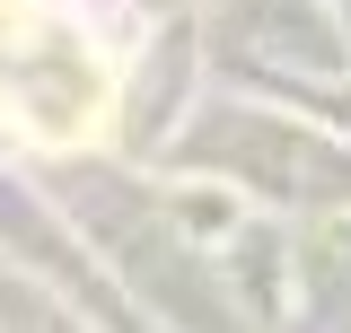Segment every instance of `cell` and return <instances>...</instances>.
<instances>
[{
  "instance_id": "1",
  "label": "cell",
  "mask_w": 351,
  "mask_h": 333,
  "mask_svg": "<svg viewBox=\"0 0 351 333\" xmlns=\"http://www.w3.org/2000/svg\"><path fill=\"white\" fill-rule=\"evenodd\" d=\"M106 106H114L106 62L71 27H53L44 9H9L0 0V123L71 149V140H88L106 123Z\"/></svg>"
}]
</instances>
